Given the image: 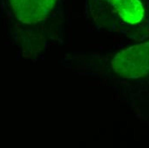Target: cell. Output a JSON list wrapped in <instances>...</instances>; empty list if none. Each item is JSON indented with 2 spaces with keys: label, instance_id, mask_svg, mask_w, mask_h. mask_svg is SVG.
Returning a JSON list of instances; mask_svg holds the SVG:
<instances>
[{
  "label": "cell",
  "instance_id": "cell-2",
  "mask_svg": "<svg viewBox=\"0 0 149 148\" xmlns=\"http://www.w3.org/2000/svg\"><path fill=\"white\" fill-rule=\"evenodd\" d=\"M54 0H10L16 17L23 22H35L43 18Z\"/></svg>",
  "mask_w": 149,
  "mask_h": 148
},
{
  "label": "cell",
  "instance_id": "cell-3",
  "mask_svg": "<svg viewBox=\"0 0 149 148\" xmlns=\"http://www.w3.org/2000/svg\"><path fill=\"white\" fill-rule=\"evenodd\" d=\"M109 1H111V3H115V2H116L117 0H109Z\"/></svg>",
  "mask_w": 149,
  "mask_h": 148
},
{
  "label": "cell",
  "instance_id": "cell-1",
  "mask_svg": "<svg viewBox=\"0 0 149 148\" xmlns=\"http://www.w3.org/2000/svg\"><path fill=\"white\" fill-rule=\"evenodd\" d=\"M116 72L126 77H140L149 71V42L119 53L114 61Z\"/></svg>",
  "mask_w": 149,
  "mask_h": 148
}]
</instances>
